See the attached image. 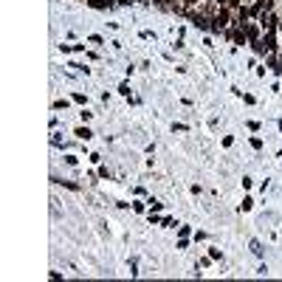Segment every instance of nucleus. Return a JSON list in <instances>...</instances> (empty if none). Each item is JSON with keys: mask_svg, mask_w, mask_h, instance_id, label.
<instances>
[{"mask_svg": "<svg viewBox=\"0 0 282 282\" xmlns=\"http://www.w3.org/2000/svg\"><path fill=\"white\" fill-rule=\"evenodd\" d=\"M243 29H246V37H249L251 45H254V43H260V31H263V26H260V23H246Z\"/></svg>", "mask_w": 282, "mask_h": 282, "instance_id": "nucleus-1", "label": "nucleus"}, {"mask_svg": "<svg viewBox=\"0 0 282 282\" xmlns=\"http://www.w3.org/2000/svg\"><path fill=\"white\" fill-rule=\"evenodd\" d=\"M200 6H203V0H183V15L192 9H200Z\"/></svg>", "mask_w": 282, "mask_h": 282, "instance_id": "nucleus-2", "label": "nucleus"}, {"mask_svg": "<svg viewBox=\"0 0 282 282\" xmlns=\"http://www.w3.org/2000/svg\"><path fill=\"white\" fill-rule=\"evenodd\" d=\"M76 135H79V138H85V141H88V138H93V133H90L88 127H76Z\"/></svg>", "mask_w": 282, "mask_h": 282, "instance_id": "nucleus-3", "label": "nucleus"}, {"mask_svg": "<svg viewBox=\"0 0 282 282\" xmlns=\"http://www.w3.org/2000/svg\"><path fill=\"white\" fill-rule=\"evenodd\" d=\"M149 3H155L158 9H166V0H149Z\"/></svg>", "mask_w": 282, "mask_h": 282, "instance_id": "nucleus-4", "label": "nucleus"}, {"mask_svg": "<svg viewBox=\"0 0 282 282\" xmlns=\"http://www.w3.org/2000/svg\"><path fill=\"white\" fill-rule=\"evenodd\" d=\"M280 34H282V17H280Z\"/></svg>", "mask_w": 282, "mask_h": 282, "instance_id": "nucleus-5", "label": "nucleus"}, {"mask_svg": "<svg viewBox=\"0 0 282 282\" xmlns=\"http://www.w3.org/2000/svg\"><path fill=\"white\" fill-rule=\"evenodd\" d=\"M138 3H149V0H138Z\"/></svg>", "mask_w": 282, "mask_h": 282, "instance_id": "nucleus-6", "label": "nucleus"}]
</instances>
